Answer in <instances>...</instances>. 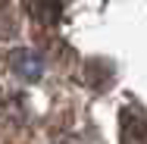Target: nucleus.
<instances>
[{"label":"nucleus","instance_id":"obj_1","mask_svg":"<svg viewBox=\"0 0 147 144\" xmlns=\"http://www.w3.org/2000/svg\"><path fill=\"white\" fill-rule=\"evenodd\" d=\"M122 144H147V119L138 110L122 113Z\"/></svg>","mask_w":147,"mask_h":144},{"label":"nucleus","instance_id":"obj_2","mask_svg":"<svg viewBox=\"0 0 147 144\" xmlns=\"http://www.w3.org/2000/svg\"><path fill=\"white\" fill-rule=\"evenodd\" d=\"M13 69L22 78H38L41 69H44V63H41V57H34L31 50H19V53H13Z\"/></svg>","mask_w":147,"mask_h":144}]
</instances>
